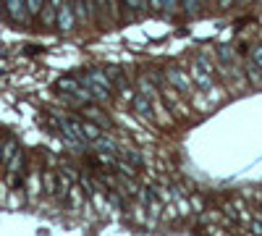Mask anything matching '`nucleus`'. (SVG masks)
I'll return each instance as SVG.
<instances>
[{
	"label": "nucleus",
	"mask_w": 262,
	"mask_h": 236,
	"mask_svg": "<svg viewBox=\"0 0 262 236\" xmlns=\"http://www.w3.org/2000/svg\"><path fill=\"white\" fill-rule=\"evenodd\" d=\"M76 79L92 92L95 102H105V100L113 97V90H116V87H113V81L107 79V74H105L102 69H86V71L79 74Z\"/></svg>",
	"instance_id": "obj_1"
},
{
	"label": "nucleus",
	"mask_w": 262,
	"mask_h": 236,
	"mask_svg": "<svg viewBox=\"0 0 262 236\" xmlns=\"http://www.w3.org/2000/svg\"><path fill=\"white\" fill-rule=\"evenodd\" d=\"M55 126H58V134L63 137V142L74 147L76 153H84L86 147H90V142H86L81 126H79V118L74 116H55Z\"/></svg>",
	"instance_id": "obj_2"
},
{
	"label": "nucleus",
	"mask_w": 262,
	"mask_h": 236,
	"mask_svg": "<svg viewBox=\"0 0 262 236\" xmlns=\"http://www.w3.org/2000/svg\"><path fill=\"white\" fill-rule=\"evenodd\" d=\"M55 90H58L66 100H69V102H76L79 108H84V105H92V102H95L92 92L86 90L76 76H63V79H58Z\"/></svg>",
	"instance_id": "obj_3"
},
{
	"label": "nucleus",
	"mask_w": 262,
	"mask_h": 236,
	"mask_svg": "<svg viewBox=\"0 0 262 236\" xmlns=\"http://www.w3.org/2000/svg\"><path fill=\"white\" fill-rule=\"evenodd\" d=\"M76 24H79V21H76L74 3H63V6L58 8V13H55V27H58L60 32H71Z\"/></svg>",
	"instance_id": "obj_4"
},
{
	"label": "nucleus",
	"mask_w": 262,
	"mask_h": 236,
	"mask_svg": "<svg viewBox=\"0 0 262 236\" xmlns=\"http://www.w3.org/2000/svg\"><path fill=\"white\" fill-rule=\"evenodd\" d=\"M165 79H168V81H170L179 92H184V95H189V92H191V79H189L181 69H168V71H165Z\"/></svg>",
	"instance_id": "obj_5"
},
{
	"label": "nucleus",
	"mask_w": 262,
	"mask_h": 236,
	"mask_svg": "<svg viewBox=\"0 0 262 236\" xmlns=\"http://www.w3.org/2000/svg\"><path fill=\"white\" fill-rule=\"evenodd\" d=\"M6 6V13L13 18V21H27V0H3Z\"/></svg>",
	"instance_id": "obj_6"
},
{
	"label": "nucleus",
	"mask_w": 262,
	"mask_h": 236,
	"mask_svg": "<svg viewBox=\"0 0 262 236\" xmlns=\"http://www.w3.org/2000/svg\"><path fill=\"white\" fill-rule=\"evenodd\" d=\"M131 105H134V113H137V116H142V118H147V121H155V111H152V102H149L144 95H137Z\"/></svg>",
	"instance_id": "obj_7"
},
{
	"label": "nucleus",
	"mask_w": 262,
	"mask_h": 236,
	"mask_svg": "<svg viewBox=\"0 0 262 236\" xmlns=\"http://www.w3.org/2000/svg\"><path fill=\"white\" fill-rule=\"evenodd\" d=\"M92 147H97V153H113V155H118L121 153V144L116 142V139H111V137H97L95 142H90Z\"/></svg>",
	"instance_id": "obj_8"
},
{
	"label": "nucleus",
	"mask_w": 262,
	"mask_h": 236,
	"mask_svg": "<svg viewBox=\"0 0 262 236\" xmlns=\"http://www.w3.org/2000/svg\"><path fill=\"white\" fill-rule=\"evenodd\" d=\"M79 126H81V132H84V137H86V142H95L97 137H102L105 132H102V126H97L95 121H90V118H79Z\"/></svg>",
	"instance_id": "obj_9"
},
{
	"label": "nucleus",
	"mask_w": 262,
	"mask_h": 236,
	"mask_svg": "<svg viewBox=\"0 0 262 236\" xmlns=\"http://www.w3.org/2000/svg\"><path fill=\"white\" fill-rule=\"evenodd\" d=\"M191 76H194V81L200 84V87L207 92V90H212V76H210V71H205L200 63L196 66H191Z\"/></svg>",
	"instance_id": "obj_10"
},
{
	"label": "nucleus",
	"mask_w": 262,
	"mask_h": 236,
	"mask_svg": "<svg viewBox=\"0 0 262 236\" xmlns=\"http://www.w3.org/2000/svg\"><path fill=\"white\" fill-rule=\"evenodd\" d=\"M84 118L95 121V123H97V126H102V128H111V118H107L100 108H90V105H84Z\"/></svg>",
	"instance_id": "obj_11"
},
{
	"label": "nucleus",
	"mask_w": 262,
	"mask_h": 236,
	"mask_svg": "<svg viewBox=\"0 0 262 236\" xmlns=\"http://www.w3.org/2000/svg\"><path fill=\"white\" fill-rule=\"evenodd\" d=\"M118 158H123L126 163H131L134 168H142V155L137 153V149H131V147H121V153H118Z\"/></svg>",
	"instance_id": "obj_12"
},
{
	"label": "nucleus",
	"mask_w": 262,
	"mask_h": 236,
	"mask_svg": "<svg viewBox=\"0 0 262 236\" xmlns=\"http://www.w3.org/2000/svg\"><path fill=\"white\" fill-rule=\"evenodd\" d=\"M139 95H144L149 102H158V92L152 90V84H149V79H139Z\"/></svg>",
	"instance_id": "obj_13"
},
{
	"label": "nucleus",
	"mask_w": 262,
	"mask_h": 236,
	"mask_svg": "<svg viewBox=\"0 0 262 236\" xmlns=\"http://www.w3.org/2000/svg\"><path fill=\"white\" fill-rule=\"evenodd\" d=\"M202 3H205V0H181V8L189 16H196V13H200V8H202Z\"/></svg>",
	"instance_id": "obj_14"
},
{
	"label": "nucleus",
	"mask_w": 262,
	"mask_h": 236,
	"mask_svg": "<svg viewBox=\"0 0 262 236\" xmlns=\"http://www.w3.org/2000/svg\"><path fill=\"white\" fill-rule=\"evenodd\" d=\"M244 69H247V74H249L252 84H262V71H259V69L254 66V63H252V58L247 60V66H244Z\"/></svg>",
	"instance_id": "obj_15"
},
{
	"label": "nucleus",
	"mask_w": 262,
	"mask_h": 236,
	"mask_svg": "<svg viewBox=\"0 0 262 236\" xmlns=\"http://www.w3.org/2000/svg\"><path fill=\"white\" fill-rule=\"evenodd\" d=\"M42 6H45V0H27V13L29 16H39Z\"/></svg>",
	"instance_id": "obj_16"
},
{
	"label": "nucleus",
	"mask_w": 262,
	"mask_h": 236,
	"mask_svg": "<svg viewBox=\"0 0 262 236\" xmlns=\"http://www.w3.org/2000/svg\"><path fill=\"white\" fill-rule=\"evenodd\" d=\"M249 58H252L254 66L262 71V45H254V48H252V53H249Z\"/></svg>",
	"instance_id": "obj_17"
},
{
	"label": "nucleus",
	"mask_w": 262,
	"mask_h": 236,
	"mask_svg": "<svg viewBox=\"0 0 262 236\" xmlns=\"http://www.w3.org/2000/svg\"><path fill=\"white\" fill-rule=\"evenodd\" d=\"M181 0H163V13H176Z\"/></svg>",
	"instance_id": "obj_18"
},
{
	"label": "nucleus",
	"mask_w": 262,
	"mask_h": 236,
	"mask_svg": "<svg viewBox=\"0 0 262 236\" xmlns=\"http://www.w3.org/2000/svg\"><path fill=\"white\" fill-rule=\"evenodd\" d=\"M123 3L128 8H134V11H144V0H123Z\"/></svg>",
	"instance_id": "obj_19"
},
{
	"label": "nucleus",
	"mask_w": 262,
	"mask_h": 236,
	"mask_svg": "<svg viewBox=\"0 0 262 236\" xmlns=\"http://www.w3.org/2000/svg\"><path fill=\"white\" fill-rule=\"evenodd\" d=\"M147 6H149V11L160 13V11H163V0H147Z\"/></svg>",
	"instance_id": "obj_20"
},
{
	"label": "nucleus",
	"mask_w": 262,
	"mask_h": 236,
	"mask_svg": "<svg viewBox=\"0 0 262 236\" xmlns=\"http://www.w3.org/2000/svg\"><path fill=\"white\" fill-rule=\"evenodd\" d=\"M217 3H221V8H231V6L236 3V0H217Z\"/></svg>",
	"instance_id": "obj_21"
},
{
	"label": "nucleus",
	"mask_w": 262,
	"mask_h": 236,
	"mask_svg": "<svg viewBox=\"0 0 262 236\" xmlns=\"http://www.w3.org/2000/svg\"><path fill=\"white\" fill-rule=\"evenodd\" d=\"M252 231H257V233H259V231H262V223H254V226H252Z\"/></svg>",
	"instance_id": "obj_22"
}]
</instances>
